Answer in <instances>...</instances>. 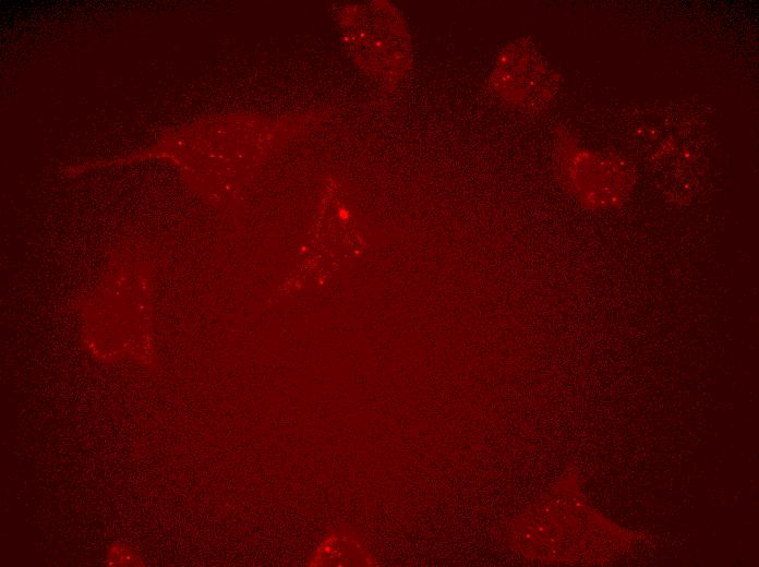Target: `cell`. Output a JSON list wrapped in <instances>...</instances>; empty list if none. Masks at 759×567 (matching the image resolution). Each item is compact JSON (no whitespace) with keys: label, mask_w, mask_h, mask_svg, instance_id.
Masks as SVG:
<instances>
[{"label":"cell","mask_w":759,"mask_h":567,"mask_svg":"<svg viewBox=\"0 0 759 567\" xmlns=\"http://www.w3.org/2000/svg\"><path fill=\"white\" fill-rule=\"evenodd\" d=\"M554 160L565 188L587 205H615L629 180L626 162L614 154L587 148L567 130L554 136Z\"/></svg>","instance_id":"2"},{"label":"cell","mask_w":759,"mask_h":567,"mask_svg":"<svg viewBox=\"0 0 759 567\" xmlns=\"http://www.w3.org/2000/svg\"><path fill=\"white\" fill-rule=\"evenodd\" d=\"M377 3L348 12L346 37L361 67L377 77L395 80L410 64V37L398 12Z\"/></svg>","instance_id":"1"},{"label":"cell","mask_w":759,"mask_h":567,"mask_svg":"<svg viewBox=\"0 0 759 567\" xmlns=\"http://www.w3.org/2000/svg\"><path fill=\"white\" fill-rule=\"evenodd\" d=\"M559 82L558 73L528 38H518L505 46L490 75L492 91L507 105L525 112L546 108Z\"/></svg>","instance_id":"3"}]
</instances>
